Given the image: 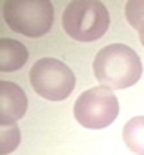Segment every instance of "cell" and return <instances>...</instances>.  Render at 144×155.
<instances>
[{"label": "cell", "mask_w": 144, "mask_h": 155, "mask_svg": "<svg viewBox=\"0 0 144 155\" xmlns=\"http://www.w3.org/2000/svg\"><path fill=\"white\" fill-rule=\"evenodd\" d=\"M94 76L110 90L128 88L142 76V63L137 52L124 43H110L94 58Z\"/></svg>", "instance_id": "cell-1"}, {"label": "cell", "mask_w": 144, "mask_h": 155, "mask_svg": "<svg viewBox=\"0 0 144 155\" xmlns=\"http://www.w3.org/2000/svg\"><path fill=\"white\" fill-rule=\"evenodd\" d=\"M27 112L25 92L11 81H0V124H16Z\"/></svg>", "instance_id": "cell-6"}, {"label": "cell", "mask_w": 144, "mask_h": 155, "mask_svg": "<svg viewBox=\"0 0 144 155\" xmlns=\"http://www.w3.org/2000/svg\"><path fill=\"white\" fill-rule=\"evenodd\" d=\"M126 20L133 29L139 31V40L144 47V2H128L126 4Z\"/></svg>", "instance_id": "cell-10"}, {"label": "cell", "mask_w": 144, "mask_h": 155, "mask_svg": "<svg viewBox=\"0 0 144 155\" xmlns=\"http://www.w3.org/2000/svg\"><path fill=\"white\" fill-rule=\"evenodd\" d=\"M123 141L135 155H144V117H132L123 128Z\"/></svg>", "instance_id": "cell-8"}, {"label": "cell", "mask_w": 144, "mask_h": 155, "mask_svg": "<svg viewBox=\"0 0 144 155\" xmlns=\"http://www.w3.org/2000/svg\"><path fill=\"white\" fill-rule=\"evenodd\" d=\"M2 11L5 24L29 38L43 36L54 22V9L49 0H7Z\"/></svg>", "instance_id": "cell-3"}, {"label": "cell", "mask_w": 144, "mask_h": 155, "mask_svg": "<svg viewBox=\"0 0 144 155\" xmlns=\"http://www.w3.org/2000/svg\"><path fill=\"white\" fill-rule=\"evenodd\" d=\"M29 58V52L24 43L11 38L0 40V71L2 72H13L25 65Z\"/></svg>", "instance_id": "cell-7"}, {"label": "cell", "mask_w": 144, "mask_h": 155, "mask_svg": "<svg viewBox=\"0 0 144 155\" xmlns=\"http://www.w3.org/2000/svg\"><path fill=\"white\" fill-rule=\"evenodd\" d=\"M31 85L38 96L49 101H63L76 87V76L63 61L56 58H41L31 69Z\"/></svg>", "instance_id": "cell-5"}, {"label": "cell", "mask_w": 144, "mask_h": 155, "mask_svg": "<svg viewBox=\"0 0 144 155\" xmlns=\"http://www.w3.org/2000/svg\"><path fill=\"white\" fill-rule=\"evenodd\" d=\"M63 29L72 40L96 41L110 27V15L97 0H76L63 11Z\"/></svg>", "instance_id": "cell-2"}, {"label": "cell", "mask_w": 144, "mask_h": 155, "mask_svg": "<svg viewBox=\"0 0 144 155\" xmlns=\"http://www.w3.org/2000/svg\"><path fill=\"white\" fill-rule=\"evenodd\" d=\"M119 116V101L106 87H94L85 90L74 105L76 121L90 130H101L110 126Z\"/></svg>", "instance_id": "cell-4"}, {"label": "cell", "mask_w": 144, "mask_h": 155, "mask_svg": "<svg viewBox=\"0 0 144 155\" xmlns=\"http://www.w3.org/2000/svg\"><path fill=\"white\" fill-rule=\"evenodd\" d=\"M20 144V130L16 124H0V155H7Z\"/></svg>", "instance_id": "cell-9"}]
</instances>
